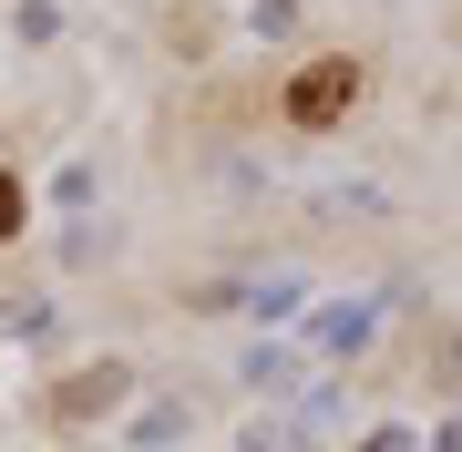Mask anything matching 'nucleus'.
Returning <instances> with one entry per match:
<instances>
[{
	"mask_svg": "<svg viewBox=\"0 0 462 452\" xmlns=\"http://www.w3.org/2000/svg\"><path fill=\"white\" fill-rule=\"evenodd\" d=\"M349 103H360V62L329 51V62H309V72L288 83V124H309V134H319V124H339Z\"/></svg>",
	"mask_w": 462,
	"mask_h": 452,
	"instance_id": "nucleus-1",
	"label": "nucleus"
},
{
	"mask_svg": "<svg viewBox=\"0 0 462 452\" xmlns=\"http://www.w3.org/2000/svg\"><path fill=\"white\" fill-rule=\"evenodd\" d=\"M11 236H21V185L0 175V247H11Z\"/></svg>",
	"mask_w": 462,
	"mask_h": 452,
	"instance_id": "nucleus-2",
	"label": "nucleus"
}]
</instances>
